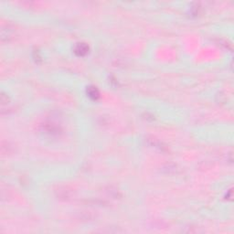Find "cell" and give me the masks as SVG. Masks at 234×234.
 Here are the masks:
<instances>
[{"label":"cell","mask_w":234,"mask_h":234,"mask_svg":"<svg viewBox=\"0 0 234 234\" xmlns=\"http://www.w3.org/2000/svg\"><path fill=\"white\" fill-rule=\"evenodd\" d=\"M88 94L90 97H91L92 99H97L99 97V91H97L96 88L94 87H90L88 89Z\"/></svg>","instance_id":"obj_2"},{"label":"cell","mask_w":234,"mask_h":234,"mask_svg":"<svg viewBox=\"0 0 234 234\" xmlns=\"http://www.w3.org/2000/svg\"><path fill=\"white\" fill-rule=\"evenodd\" d=\"M89 48L88 46L84 43H79L78 45H76L75 47V53L79 56H83L88 52Z\"/></svg>","instance_id":"obj_1"}]
</instances>
